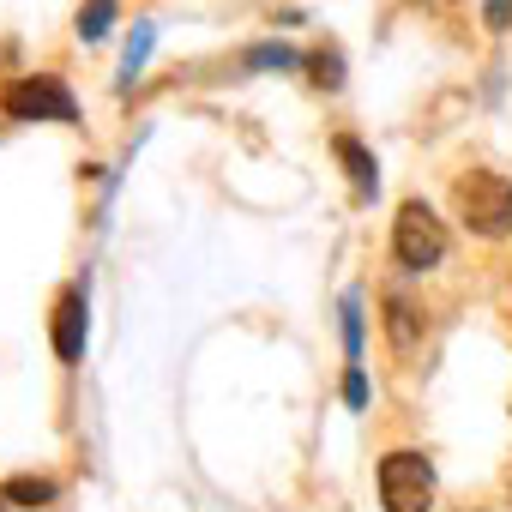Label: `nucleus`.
Masks as SVG:
<instances>
[{"mask_svg": "<svg viewBox=\"0 0 512 512\" xmlns=\"http://www.w3.org/2000/svg\"><path fill=\"white\" fill-rule=\"evenodd\" d=\"M386 332H392V344H398V350H410V344H416V314H410V302H404V296H392V302H386Z\"/></svg>", "mask_w": 512, "mask_h": 512, "instance_id": "obj_7", "label": "nucleus"}, {"mask_svg": "<svg viewBox=\"0 0 512 512\" xmlns=\"http://www.w3.org/2000/svg\"><path fill=\"white\" fill-rule=\"evenodd\" d=\"M344 344H350V362L362 350V314H356V296H344Z\"/></svg>", "mask_w": 512, "mask_h": 512, "instance_id": "obj_11", "label": "nucleus"}, {"mask_svg": "<svg viewBox=\"0 0 512 512\" xmlns=\"http://www.w3.org/2000/svg\"><path fill=\"white\" fill-rule=\"evenodd\" d=\"M109 25H115V0H85L79 7V37H109Z\"/></svg>", "mask_w": 512, "mask_h": 512, "instance_id": "obj_9", "label": "nucleus"}, {"mask_svg": "<svg viewBox=\"0 0 512 512\" xmlns=\"http://www.w3.org/2000/svg\"><path fill=\"white\" fill-rule=\"evenodd\" d=\"M145 49H151V25H139V37H133V49H127V61H121V73L133 79L139 67H145Z\"/></svg>", "mask_w": 512, "mask_h": 512, "instance_id": "obj_13", "label": "nucleus"}, {"mask_svg": "<svg viewBox=\"0 0 512 512\" xmlns=\"http://www.w3.org/2000/svg\"><path fill=\"white\" fill-rule=\"evenodd\" d=\"M55 356L61 362L85 356V284H67L55 302Z\"/></svg>", "mask_w": 512, "mask_h": 512, "instance_id": "obj_5", "label": "nucleus"}, {"mask_svg": "<svg viewBox=\"0 0 512 512\" xmlns=\"http://www.w3.org/2000/svg\"><path fill=\"white\" fill-rule=\"evenodd\" d=\"M332 151H338V163L350 169V181H356V199H374V187H380V169H374V157L362 151V139L338 133V139H332Z\"/></svg>", "mask_w": 512, "mask_h": 512, "instance_id": "obj_6", "label": "nucleus"}, {"mask_svg": "<svg viewBox=\"0 0 512 512\" xmlns=\"http://www.w3.org/2000/svg\"><path fill=\"white\" fill-rule=\"evenodd\" d=\"M392 253H398V266H404V272H428V266L446 260V229H440V217H434L422 199H404V205H398Z\"/></svg>", "mask_w": 512, "mask_h": 512, "instance_id": "obj_2", "label": "nucleus"}, {"mask_svg": "<svg viewBox=\"0 0 512 512\" xmlns=\"http://www.w3.org/2000/svg\"><path fill=\"white\" fill-rule=\"evenodd\" d=\"M290 61H296V55H290L284 43H266V49H253V55H247V67H290Z\"/></svg>", "mask_w": 512, "mask_h": 512, "instance_id": "obj_12", "label": "nucleus"}, {"mask_svg": "<svg viewBox=\"0 0 512 512\" xmlns=\"http://www.w3.org/2000/svg\"><path fill=\"white\" fill-rule=\"evenodd\" d=\"M380 506L386 512H428L434 506V464L422 452H386L380 458Z\"/></svg>", "mask_w": 512, "mask_h": 512, "instance_id": "obj_3", "label": "nucleus"}, {"mask_svg": "<svg viewBox=\"0 0 512 512\" xmlns=\"http://www.w3.org/2000/svg\"><path fill=\"white\" fill-rule=\"evenodd\" d=\"M308 67H314V79H320L326 91H338V85H344V61H338L332 49H314V61H308Z\"/></svg>", "mask_w": 512, "mask_h": 512, "instance_id": "obj_10", "label": "nucleus"}, {"mask_svg": "<svg viewBox=\"0 0 512 512\" xmlns=\"http://www.w3.org/2000/svg\"><path fill=\"white\" fill-rule=\"evenodd\" d=\"M7 500H13V506H49V500H55V482H43V476H13V482H7Z\"/></svg>", "mask_w": 512, "mask_h": 512, "instance_id": "obj_8", "label": "nucleus"}, {"mask_svg": "<svg viewBox=\"0 0 512 512\" xmlns=\"http://www.w3.org/2000/svg\"><path fill=\"white\" fill-rule=\"evenodd\" d=\"M0 103H7V115H13V121H73V115H79L73 91H67L55 73H31V79H13Z\"/></svg>", "mask_w": 512, "mask_h": 512, "instance_id": "obj_4", "label": "nucleus"}, {"mask_svg": "<svg viewBox=\"0 0 512 512\" xmlns=\"http://www.w3.org/2000/svg\"><path fill=\"white\" fill-rule=\"evenodd\" d=\"M452 205L476 235H506L512 229V181L494 169H464L452 181Z\"/></svg>", "mask_w": 512, "mask_h": 512, "instance_id": "obj_1", "label": "nucleus"}, {"mask_svg": "<svg viewBox=\"0 0 512 512\" xmlns=\"http://www.w3.org/2000/svg\"><path fill=\"white\" fill-rule=\"evenodd\" d=\"M344 398H350L356 410L368 404V380H362V368H350V380H344Z\"/></svg>", "mask_w": 512, "mask_h": 512, "instance_id": "obj_14", "label": "nucleus"}]
</instances>
